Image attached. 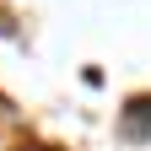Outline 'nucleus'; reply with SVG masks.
<instances>
[{"instance_id": "obj_1", "label": "nucleus", "mask_w": 151, "mask_h": 151, "mask_svg": "<svg viewBox=\"0 0 151 151\" xmlns=\"http://www.w3.org/2000/svg\"><path fill=\"white\" fill-rule=\"evenodd\" d=\"M124 135L129 140H151V97H135L124 108Z\"/></svg>"}]
</instances>
